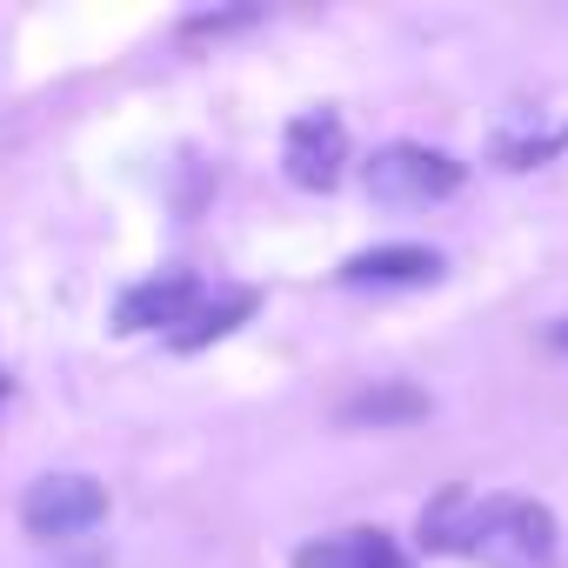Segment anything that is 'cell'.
Instances as JSON below:
<instances>
[{"label": "cell", "instance_id": "cell-2", "mask_svg": "<svg viewBox=\"0 0 568 568\" xmlns=\"http://www.w3.org/2000/svg\"><path fill=\"white\" fill-rule=\"evenodd\" d=\"M362 181H368V201H382V207H428L462 187V161L428 141H388V148H375Z\"/></svg>", "mask_w": 568, "mask_h": 568}, {"label": "cell", "instance_id": "cell-10", "mask_svg": "<svg viewBox=\"0 0 568 568\" xmlns=\"http://www.w3.org/2000/svg\"><path fill=\"white\" fill-rule=\"evenodd\" d=\"M0 395H8V375H0Z\"/></svg>", "mask_w": 568, "mask_h": 568}, {"label": "cell", "instance_id": "cell-4", "mask_svg": "<svg viewBox=\"0 0 568 568\" xmlns=\"http://www.w3.org/2000/svg\"><path fill=\"white\" fill-rule=\"evenodd\" d=\"M281 168H288L295 187L308 194H328L342 174H348V121L335 108H315V114H295L288 134H281Z\"/></svg>", "mask_w": 568, "mask_h": 568}, {"label": "cell", "instance_id": "cell-1", "mask_svg": "<svg viewBox=\"0 0 568 568\" xmlns=\"http://www.w3.org/2000/svg\"><path fill=\"white\" fill-rule=\"evenodd\" d=\"M422 541L475 555L481 568H548L555 561V515L528 495H462L448 488L435 508H422Z\"/></svg>", "mask_w": 568, "mask_h": 568}, {"label": "cell", "instance_id": "cell-9", "mask_svg": "<svg viewBox=\"0 0 568 568\" xmlns=\"http://www.w3.org/2000/svg\"><path fill=\"white\" fill-rule=\"evenodd\" d=\"M254 315V295L247 288H227V295H201V308L174 328V348H201V342H214V335H227V328H241Z\"/></svg>", "mask_w": 568, "mask_h": 568}, {"label": "cell", "instance_id": "cell-3", "mask_svg": "<svg viewBox=\"0 0 568 568\" xmlns=\"http://www.w3.org/2000/svg\"><path fill=\"white\" fill-rule=\"evenodd\" d=\"M21 521H28V535H41V541H74V535H88V528L108 521V488H101L94 475H74V468L41 475V481L21 495Z\"/></svg>", "mask_w": 568, "mask_h": 568}, {"label": "cell", "instance_id": "cell-6", "mask_svg": "<svg viewBox=\"0 0 568 568\" xmlns=\"http://www.w3.org/2000/svg\"><path fill=\"white\" fill-rule=\"evenodd\" d=\"M348 288H428L442 281V254L435 247H415V241H395V247H368L342 267Z\"/></svg>", "mask_w": 568, "mask_h": 568}, {"label": "cell", "instance_id": "cell-8", "mask_svg": "<svg viewBox=\"0 0 568 568\" xmlns=\"http://www.w3.org/2000/svg\"><path fill=\"white\" fill-rule=\"evenodd\" d=\"M422 415H428V395L408 388V382H382V388H362V395L342 402V422L348 428H408Z\"/></svg>", "mask_w": 568, "mask_h": 568}, {"label": "cell", "instance_id": "cell-7", "mask_svg": "<svg viewBox=\"0 0 568 568\" xmlns=\"http://www.w3.org/2000/svg\"><path fill=\"white\" fill-rule=\"evenodd\" d=\"M295 568H408L395 535L382 528H342V535H322L308 548H295Z\"/></svg>", "mask_w": 568, "mask_h": 568}, {"label": "cell", "instance_id": "cell-5", "mask_svg": "<svg viewBox=\"0 0 568 568\" xmlns=\"http://www.w3.org/2000/svg\"><path fill=\"white\" fill-rule=\"evenodd\" d=\"M201 281L194 274H181V267H168V274H154V281H141V288H128L121 295V328L128 335H141V328H181L194 308H201Z\"/></svg>", "mask_w": 568, "mask_h": 568}]
</instances>
